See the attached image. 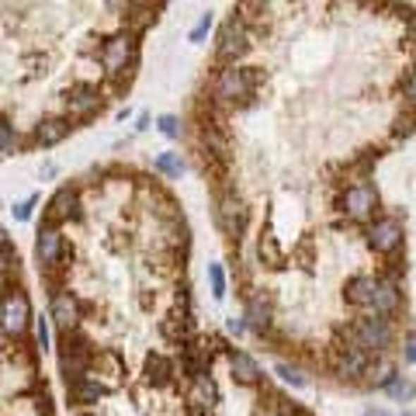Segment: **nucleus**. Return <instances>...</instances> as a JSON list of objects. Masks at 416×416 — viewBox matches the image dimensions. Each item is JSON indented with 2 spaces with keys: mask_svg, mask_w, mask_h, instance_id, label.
<instances>
[{
  "mask_svg": "<svg viewBox=\"0 0 416 416\" xmlns=\"http://www.w3.org/2000/svg\"><path fill=\"white\" fill-rule=\"evenodd\" d=\"M146 128H149V115H146V111H142V115H139V118H135V132H146Z\"/></svg>",
  "mask_w": 416,
  "mask_h": 416,
  "instance_id": "obj_38",
  "label": "nucleus"
},
{
  "mask_svg": "<svg viewBox=\"0 0 416 416\" xmlns=\"http://www.w3.org/2000/svg\"><path fill=\"white\" fill-rule=\"evenodd\" d=\"M343 333H347V343H354L357 350H365L372 357H385V350L396 340V326L385 316H361V319H354Z\"/></svg>",
  "mask_w": 416,
  "mask_h": 416,
  "instance_id": "obj_3",
  "label": "nucleus"
},
{
  "mask_svg": "<svg viewBox=\"0 0 416 416\" xmlns=\"http://www.w3.org/2000/svg\"><path fill=\"white\" fill-rule=\"evenodd\" d=\"M278 374L288 381L291 389H305V385H309V378H305V372H302L298 365H285V361H281V365H278Z\"/></svg>",
  "mask_w": 416,
  "mask_h": 416,
  "instance_id": "obj_28",
  "label": "nucleus"
},
{
  "mask_svg": "<svg viewBox=\"0 0 416 416\" xmlns=\"http://www.w3.org/2000/svg\"><path fill=\"white\" fill-rule=\"evenodd\" d=\"M340 212H343L350 222H361V226L374 222V219L381 215V198H378V188H374V184H368V181L350 184V188L340 195Z\"/></svg>",
  "mask_w": 416,
  "mask_h": 416,
  "instance_id": "obj_4",
  "label": "nucleus"
},
{
  "mask_svg": "<svg viewBox=\"0 0 416 416\" xmlns=\"http://www.w3.org/2000/svg\"><path fill=\"white\" fill-rule=\"evenodd\" d=\"M66 104H70V115H66L70 122H90L94 115L104 111V90L97 83H77L70 87Z\"/></svg>",
  "mask_w": 416,
  "mask_h": 416,
  "instance_id": "obj_11",
  "label": "nucleus"
},
{
  "mask_svg": "<svg viewBox=\"0 0 416 416\" xmlns=\"http://www.w3.org/2000/svg\"><path fill=\"white\" fill-rule=\"evenodd\" d=\"M365 243L378 257H392V253H399L403 243H406V229H403V222L396 215H378L374 222H368V229H365Z\"/></svg>",
  "mask_w": 416,
  "mask_h": 416,
  "instance_id": "obj_8",
  "label": "nucleus"
},
{
  "mask_svg": "<svg viewBox=\"0 0 416 416\" xmlns=\"http://www.w3.org/2000/svg\"><path fill=\"white\" fill-rule=\"evenodd\" d=\"M257 90H260V73L253 66H222L215 73V83H212V104L215 108H250L257 101Z\"/></svg>",
  "mask_w": 416,
  "mask_h": 416,
  "instance_id": "obj_1",
  "label": "nucleus"
},
{
  "mask_svg": "<svg viewBox=\"0 0 416 416\" xmlns=\"http://www.w3.org/2000/svg\"><path fill=\"white\" fill-rule=\"evenodd\" d=\"M215 403H219V389H215L212 374L191 381V392H188V410H191V416H208L215 410Z\"/></svg>",
  "mask_w": 416,
  "mask_h": 416,
  "instance_id": "obj_16",
  "label": "nucleus"
},
{
  "mask_svg": "<svg viewBox=\"0 0 416 416\" xmlns=\"http://www.w3.org/2000/svg\"><path fill=\"white\" fill-rule=\"evenodd\" d=\"M35 202H39V198H25L21 205H14V208H11V212H14V219H18V222H28V219H32V208H35Z\"/></svg>",
  "mask_w": 416,
  "mask_h": 416,
  "instance_id": "obj_33",
  "label": "nucleus"
},
{
  "mask_svg": "<svg viewBox=\"0 0 416 416\" xmlns=\"http://www.w3.org/2000/svg\"><path fill=\"white\" fill-rule=\"evenodd\" d=\"M97 59H101V66H104V77H111L115 87H122V83L135 73V66H139V35L118 32V35L104 39Z\"/></svg>",
  "mask_w": 416,
  "mask_h": 416,
  "instance_id": "obj_2",
  "label": "nucleus"
},
{
  "mask_svg": "<svg viewBox=\"0 0 416 416\" xmlns=\"http://www.w3.org/2000/svg\"><path fill=\"white\" fill-rule=\"evenodd\" d=\"M215 222H219V229L240 247V240L247 236V229H250L247 202H243L236 191H222V195H219V208H215Z\"/></svg>",
  "mask_w": 416,
  "mask_h": 416,
  "instance_id": "obj_7",
  "label": "nucleus"
},
{
  "mask_svg": "<svg viewBox=\"0 0 416 416\" xmlns=\"http://www.w3.org/2000/svg\"><path fill=\"white\" fill-rule=\"evenodd\" d=\"M403 94H406V101H413V73L406 70V77H403Z\"/></svg>",
  "mask_w": 416,
  "mask_h": 416,
  "instance_id": "obj_37",
  "label": "nucleus"
},
{
  "mask_svg": "<svg viewBox=\"0 0 416 416\" xmlns=\"http://www.w3.org/2000/svg\"><path fill=\"white\" fill-rule=\"evenodd\" d=\"M208 285H212V298H226V271L222 264H208Z\"/></svg>",
  "mask_w": 416,
  "mask_h": 416,
  "instance_id": "obj_27",
  "label": "nucleus"
},
{
  "mask_svg": "<svg viewBox=\"0 0 416 416\" xmlns=\"http://www.w3.org/2000/svg\"><path fill=\"white\" fill-rule=\"evenodd\" d=\"M374 288H378V274H350L347 285H343V298L357 309H368Z\"/></svg>",
  "mask_w": 416,
  "mask_h": 416,
  "instance_id": "obj_18",
  "label": "nucleus"
},
{
  "mask_svg": "<svg viewBox=\"0 0 416 416\" xmlns=\"http://www.w3.org/2000/svg\"><path fill=\"white\" fill-rule=\"evenodd\" d=\"M396 374H399V368H396L392 361H385V357H374L372 368H368V374H365V385H368V389H381V392H385V385H389Z\"/></svg>",
  "mask_w": 416,
  "mask_h": 416,
  "instance_id": "obj_24",
  "label": "nucleus"
},
{
  "mask_svg": "<svg viewBox=\"0 0 416 416\" xmlns=\"http://www.w3.org/2000/svg\"><path fill=\"white\" fill-rule=\"evenodd\" d=\"M14 149H18V128L7 118H0V153H14Z\"/></svg>",
  "mask_w": 416,
  "mask_h": 416,
  "instance_id": "obj_29",
  "label": "nucleus"
},
{
  "mask_svg": "<svg viewBox=\"0 0 416 416\" xmlns=\"http://www.w3.org/2000/svg\"><path fill=\"white\" fill-rule=\"evenodd\" d=\"M226 330L236 333V336H243V333H247V326H243V319H240V316H229V319H226Z\"/></svg>",
  "mask_w": 416,
  "mask_h": 416,
  "instance_id": "obj_36",
  "label": "nucleus"
},
{
  "mask_svg": "<svg viewBox=\"0 0 416 416\" xmlns=\"http://www.w3.org/2000/svg\"><path fill=\"white\" fill-rule=\"evenodd\" d=\"M66 392H70V403H73V406H94V403H101L104 385H101L97 378H83V381L66 385Z\"/></svg>",
  "mask_w": 416,
  "mask_h": 416,
  "instance_id": "obj_22",
  "label": "nucleus"
},
{
  "mask_svg": "<svg viewBox=\"0 0 416 416\" xmlns=\"http://www.w3.org/2000/svg\"><path fill=\"white\" fill-rule=\"evenodd\" d=\"M403 361H406V368H413V361H416V350H413V330H406V336H403Z\"/></svg>",
  "mask_w": 416,
  "mask_h": 416,
  "instance_id": "obj_34",
  "label": "nucleus"
},
{
  "mask_svg": "<svg viewBox=\"0 0 416 416\" xmlns=\"http://www.w3.org/2000/svg\"><path fill=\"white\" fill-rule=\"evenodd\" d=\"M250 42H253V32H250V25L233 11L229 18H226V25H222V32H219V45H215V56H219V63L222 66H233V63H240L243 56L250 52Z\"/></svg>",
  "mask_w": 416,
  "mask_h": 416,
  "instance_id": "obj_5",
  "label": "nucleus"
},
{
  "mask_svg": "<svg viewBox=\"0 0 416 416\" xmlns=\"http://www.w3.org/2000/svg\"><path fill=\"white\" fill-rule=\"evenodd\" d=\"M35 336H39V350H49V323L45 319L35 323Z\"/></svg>",
  "mask_w": 416,
  "mask_h": 416,
  "instance_id": "obj_35",
  "label": "nucleus"
},
{
  "mask_svg": "<svg viewBox=\"0 0 416 416\" xmlns=\"http://www.w3.org/2000/svg\"><path fill=\"white\" fill-rule=\"evenodd\" d=\"M229 372H233V378L240 381V385H260V378H264V372H260V365L250 357L247 350H236V347H229Z\"/></svg>",
  "mask_w": 416,
  "mask_h": 416,
  "instance_id": "obj_17",
  "label": "nucleus"
},
{
  "mask_svg": "<svg viewBox=\"0 0 416 416\" xmlns=\"http://www.w3.org/2000/svg\"><path fill=\"white\" fill-rule=\"evenodd\" d=\"M18 250L11 247H0V281H11V278H18Z\"/></svg>",
  "mask_w": 416,
  "mask_h": 416,
  "instance_id": "obj_25",
  "label": "nucleus"
},
{
  "mask_svg": "<svg viewBox=\"0 0 416 416\" xmlns=\"http://www.w3.org/2000/svg\"><path fill=\"white\" fill-rule=\"evenodd\" d=\"M7 243H11V236H7V229L0 226V247H7Z\"/></svg>",
  "mask_w": 416,
  "mask_h": 416,
  "instance_id": "obj_39",
  "label": "nucleus"
},
{
  "mask_svg": "<svg viewBox=\"0 0 416 416\" xmlns=\"http://www.w3.org/2000/svg\"><path fill=\"white\" fill-rule=\"evenodd\" d=\"M372 354H365V350H357L354 343H336V350H333V374L340 378V381H365V374L372 368Z\"/></svg>",
  "mask_w": 416,
  "mask_h": 416,
  "instance_id": "obj_10",
  "label": "nucleus"
},
{
  "mask_svg": "<svg viewBox=\"0 0 416 416\" xmlns=\"http://www.w3.org/2000/svg\"><path fill=\"white\" fill-rule=\"evenodd\" d=\"M108 374V381L115 385V381H122V374H125V365H122V357L115 354V350H101V354H94V361H90V374Z\"/></svg>",
  "mask_w": 416,
  "mask_h": 416,
  "instance_id": "obj_23",
  "label": "nucleus"
},
{
  "mask_svg": "<svg viewBox=\"0 0 416 416\" xmlns=\"http://www.w3.org/2000/svg\"><path fill=\"white\" fill-rule=\"evenodd\" d=\"M403 416H413V410H403Z\"/></svg>",
  "mask_w": 416,
  "mask_h": 416,
  "instance_id": "obj_41",
  "label": "nucleus"
},
{
  "mask_svg": "<svg viewBox=\"0 0 416 416\" xmlns=\"http://www.w3.org/2000/svg\"><path fill=\"white\" fill-rule=\"evenodd\" d=\"M240 319H243V326H247L250 333L271 336V326H274V302H271L264 291H253V295H247V302H243Z\"/></svg>",
  "mask_w": 416,
  "mask_h": 416,
  "instance_id": "obj_13",
  "label": "nucleus"
},
{
  "mask_svg": "<svg viewBox=\"0 0 416 416\" xmlns=\"http://www.w3.org/2000/svg\"><path fill=\"white\" fill-rule=\"evenodd\" d=\"M173 374H177V365H173L166 354H160V350L146 354V378H149V385L166 389V385L173 381Z\"/></svg>",
  "mask_w": 416,
  "mask_h": 416,
  "instance_id": "obj_20",
  "label": "nucleus"
},
{
  "mask_svg": "<svg viewBox=\"0 0 416 416\" xmlns=\"http://www.w3.org/2000/svg\"><path fill=\"white\" fill-rule=\"evenodd\" d=\"M80 298L73 295L70 288H56L52 291V302H49V319L56 323L59 333H70V330H80Z\"/></svg>",
  "mask_w": 416,
  "mask_h": 416,
  "instance_id": "obj_12",
  "label": "nucleus"
},
{
  "mask_svg": "<svg viewBox=\"0 0 416 416\" xmlns=\"http://www.w3.org/2000/svg\"><path fill=\"white\" fill-rule=\"evenodd\" d=\"M385 392L392 396V399H410L413 396V385H410V378H403V374H396L389 385H385Z\"/></svg>",
  "mask_w": 416,
  "mask_h": 416,
  "instance_id": "obj_30",
  "label": "nucleus"
},
{
  "mask_svg": "<svg viewBox=\"0 0 416 416\" xmlns=\"http://www.w3.org/2000/svg\"><path fill=\"white\" fill-rule=\"evenodd\" d=\"M195 323H191V316H184V312H170L166 319H160V333H164L166 343H173V347H184L188 340H195V330H191Z\"/></svg>",
  "mask_w": 416,
  "mask_h": 416,
  "instance_id": "obj_19",
  "label": "nucleus"
},
{
  "mask_svg": "<svg viewBox=\"0 0 416 416\" xmlns=\"http://www.w3.org/2000/svg\"><path fill=\"white\" fill-rule=\"evenodd\" d=\"M32 319H35V316H32L28 295H25L21 288L4 291V298H0V326H4V333H7L11 340H25Z\"/></svg>",
  "mask_w": 416,
  "mask_h": 416,
  "instance_id": "obj_6",
  "label": "nucleus"
},
{
  "mask_svg": "<svg viewBox=\"0 0 416 416\" xmlns=\"http://www.w3.org/2000/svg\"><path fill=\"white\" fill-rule=\"evenodd\" d=\"M157 128L164 132L166 139H181V128H184V125H181L177 115H160V118H157Z\"/></svg>",
  "mask_w": 416,
  "mask_h": 416,
  "instance_id": "obj_31",
  "label": "nucleus"
},
{
  "mask_svg": "<svg viewBox=\"0 0 416 416\" xmlns=\"http://www.w3.org/2000/svg\"><path fill=\"white\" fill-rule=\"evenodd\" d=\"M35 260L42 264V271L63 267V260H66V236H63V229H56V226H39Z\"/></svg>",
  "mask_w": 416,
  "mask_h": 416,
  "instance_id": "obj_14",
  "label": "nucleus"
},
{
  "mask_svg": "<svg viewBox=\"0 0 416 416\" xmlns=\"http://www.w3.org/2000/svg\"><path fill=\"white\" fill-rule=\"evenodd\" d=\"M80 188L77 184H63V188H56V195L49 198V205H45V215H42V226H56V229H63V222H77L83 212H80Z\"/></svg>",
  "mask_w": 416,
  "mask_h": 416,
  "instance_id": "obj_9",
  "label": "nucleus"
},
{
  "mask_svg": "<svg viewBox=\"0 0 416 416\" xmlns=\"http://www.w3.org/2000/svg\"><path fill=\"white\" fill-rule=\"evenodd\" d=\"M153 166L160 170V173H166V177H181L184 173V160H181V153H160L157 160H153Z\"/></svg>",
  "mask_w": 416,
  "mask_h": 416,
  "instance_id": "obj_26",
  "label": "nucleus"
},
{
  "mask_svg": "<svg viewBox=\"0 0 416 416\" xmlns=\"http://www.w3.org/2000/svg\"><path fill=\"white\" fill-rule=\"evenodd\" d=\"M70 132H73V122H70L66 115H49V118H42V122L35 125L32 142L42 146V149H52V146H59Z\"/></svg>",
  "mask_w": 416,
  "mask_h": 416,
  "instance_id": "obj_15",
  "label": "nucleus"
},
{
  "mask_svg": "<svg viewBox=\"0 0 416 416\" xmlns=\"http://www.w3.org/2000/svg\"><path fill=\"white\" fill-rule=\"evenodd\" d=\"M365 416H389L385 410H365Z\"/></svg>",
  "mask_w": 416,
  "mask_h": 416,
  "instance_id": "obj_40",
  "label": "nucleus"
},
{
  "mask_svg": "<svg viewBox=\"0 0 416 416\" xmlns=\"http://www.w3.org/2000/svg\"><path fill=\"white\" fill-rule=\"evenodd\" d=\"M257 257L267 264V267H285V250L278 243V236L271 233V229H260V236H257Z\"/></svg>",
  "mask_w": 416,
  "mask_h": 416,
  "instance_id": "obj_21",
  "label": "nucleus"
},
{
  "mask_svg": "<svg viewBox=\"0 0 416 416\" xmlns=\"http://www.w3.org/2000/svg\"><path fill=\"white\" fill-rule=\"evenodd\" d=\"M208 28H212V14H202V18H198V21H195V28H191V42H202L208 35Z\"/></svg>",
  "mask_w": 416,
  "mask_h": 416,
  "instance_id": "obj_32",
  "label": "nucleus"
}]
</instances>
